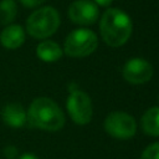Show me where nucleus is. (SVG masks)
<instances>
[{
    "mask_svg": "<svg viewBox=\"0 0 159 159\" xmlns=\"http://www.w3.org/2000/svg\"><path fill=\"white\" fill-rule=\"evenodd\" d=\"M27 123L46 132H57L65 125V114L60 106L48 97L35 98L27 111Z\"/></svg>",
    "mask_w": 159,
    "mask_h": 159,
    "instance_id": "1",
    "label": "nucleus"
},
{
    "mask_svg": "<svg viewBox=\"0 0 159 159\" xmlns=\"http://www.w3.org/2000/svg\"><path fill=\"white\" fill-rule=\"evenodd\" d=\"M132 20L123 10L112 7L104 11L99 22V31L103 41L111 47L124 45L132 35Z\"/></svg>",
    "mask_w": 159,
    "mask_h": 159,
    "instance_id": "2",
    "label": "nucleus"
},
{
    "mask_svg": "<svg viewBox=\"0 0 159 159\" xmlns=\"http://www.w3.org/2000/svg\"><path fill=\"white\" fill-rule=\"evenodd\" d=\"M17 1L26 9H35V7H39L40 5H42L46 0H17Z\"/></svg>",
    "mask_w": 159,
    "mask_h": 159,
    "instance_id": "16",
    "label": "nucleus"
},
{
    "mask_svg": "<svg viewBox=\"0 0 159 159\" xmlns=\"http://www.w3.org/2000/svg\"><path fill=\"white\" fill-rule=\"evenodd\" d=\"M17 14L16 0H0V24L6 26L14 22Z\"/></svg>",
    "mask_w": 159,
    "mask_h": 159,
    "instance_id": "13",
    "label": "nucleus"
},
{
    "mask_svg": "<svg viewBox=\"0 0 159 159\" xmlns=\"http://www.w3.org/2000/svg\"><path fill=\"white\" fill-rule=\"evenodd\" d=\"M0 117L6 127L14 129L22 128L27 123L26 109L20 102H7L4 104L0 112Z\"/></svg>",
    "mask_w": 159,
    "mask_h": 159,
    "instance_id": "9",
    "label": "nucleus"
},
{
    "mask_svg": "<svg viewBox=\"0 0 159 159\" xmlns=\"http://www.w3.org/2000/svg\"><path fill=\"white\" fill-rule=\"evenodd\" d=\"M66 108L71 119L78 125H84L92 119V101L89 96L81 89L70 92L66 101Z\"/></svg>",
    "mask_w": 159,
    "mask_h": 159,
    "instance_id": "5",
    "label": "nucleus"
},
{
    "mask_svg": "<svg viewBox=\"0 0 159 159\" xmlns=\"http://www.w3.org/2000/svg\"><path fill=\"white\" fill-rule=\"evenodd\" d=\"M140 159H159V142L148 145L143 150Z\"/></svg>",
    "mask_w": 159,
    "mask_h": 159,
    "instance_id": "14",
    "label": "nucleus"
},
{
    "mask_svg": "<svg viewBox=\"0 0 159 159\" xmlns=\"http://www.w3.org/2000/svg\"><path fill=\"white\" fill-rule=\"evenodd\" d=\"M60 22V14L55 7L40 6L27 17L25 31L34 39L46 40L57 31Z\"/></svg>",
    "mask_w": 159,
    "mask_h": 159,
    "instance_id": "3",
    "label": "nucleus"
},
{
    "mask_svg": "<svg viewBox=\"0 0 159 159\" xmlns=\"http://www.w3.org/2000/svg\"><path fill=\"white\" fill-rule=\"evenodd\" d=\"M98 46L97 35L89 29H76L71 31L63 43V52L70 57H86L96 51Z\"/></svg>",
    "mask_w": 159,
    "mask_h": 159,
    "instance_id": "4",
    "label": "nucleus"
},
{
    "mask_svg": "<svg viewBox=\"0 0 159 159\" xmlns=\"http://www.w3.org/2000/svg\"><path fill=\"white\" fill-rule=\"evenodd\" d=\"M104 130L116 139H129L137 132L135 119L125 112H112L104 119Z\"/></svg>",
    "mask_w": 159,
    "mask_h": 159,
    "instance_id": "6",
    "label": "nucleus"
},
{
    "mask_svg": "<svg viewBox=\"0 0 159 159\" xmlns=\"http://www.w3.org/2000/svg\"><path fill=\"white\" fill-rule=\"evenodd\" d=\"M26 40V31L19 24H10L2 27L0 32V45L7 50L20 48Z\"/></svg>",
    "mask_w": 159,
    "mask_h": 159,
    "instance_id": "10",
    "label": "nucleus"
},
{
    "mask_svg": "<svg viewBox=\"0 0 159 159\" xmlns=\"http://www.w3.org/2000/svg\"><path fill=\"white\" fill-rule=\"evenodd\" d=\"M2 154L6 159H17L20 153H19V149L12 145V144H7L2 148Z\"/></svg>",
    "mask_w": 159,
    "mask_h": 159,
    "instance_id": "15",
    "label": "nucleus"
},
{
    "mask_svg": "<svg viewBox=\"0 0 159 159\" xmlns=\"http://www.w3.org/2000/svg\"><path fill=\"white\" fill-rule=\"evenodd\" d=\"M63 55L60 45L52 40H42L36 46V56L43 62H56Z\"/></svg>",
    "mask_w": 159,
    "mask_h": 159,
    "instance_id": "11",
    "label": "nucleus"
},
{
    "mask_svg": "<svg viewBox=\"0 0 159 159\" xmlns=\"http://www.w3.org/2000/svg\"><path fill=\"white\" fill-rule=\"evenodd\" d=\"M153 66L144 58H130L128 60L122 70L124 80L132 84H143L153 77Z\"/></svg>",
    "mask_w": 159,
    "mask_h": 159,
    "instance_id": "7",
    "label": "nucleus"
},
{
    "mask_svg": "<svg viewBox=\"0 0 159 159\" xmlns=\"http://www.w3.org/2000/svg\"><path fill=\"white\" fill-rule=\"evenodd\" d=\"M97 6L99 5V6H108V5H111L112 2H113V0H94L93 1Z\"/></svg>",
    "mask_w": 159,
    "mask_h": 159,
    "instance_id": "18",
    "label": "nucleus"
},
{
    "mask_svg": "<svg viewBox=\"0 0 159 159\" xmlns=\"http://www.w3.org/2000/svg\"><path fill=\"white\" fill-rule=\"evenodd\" d=\"M142 128L145 134L159 137V107H152L142 117Z\"/></svg>",
    "mask_w": 159,
    "mask_h": 159,
    "instance_id": "12",
    "label": "nucleus"
},
{
    "mask_svg": "<svg viewBox=\"0 0 159 159\" xmlns=\"http://www.w3.org/2000/svg\"><path fill=\"white\" fill-rule=\"evenodd\" d=\"M17 159H40L37 155H35L34 153H22V154H20L19 155V158Z\"/></svg>",
    "mask_w": 159,
    "mask_h": 159,
    "instance_id": "17",
    "label": "nucleus"
},
{
    "mask_svg": "<svg viewBox=\"0 0 159 159\" xmlns=\"http://www.w3.org/2000/svg\"><path fill=\"white\" fill-rule=\"evenodd\" d=\"M67 14L77 25H92L98 19V6L91 0H76L70 5Z\"/></svg>",
    "mask_w": 159,
    "mask_h": 159,
    "instance_id": "8",
    "label": "nucleus"
}]
</instances>
